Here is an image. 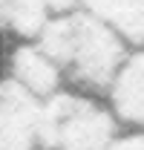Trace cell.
Segmentation results:
<instances>
[{"label": "cell", "instance_id": "cell-7", "mask_svg": "<svg viewBox=\"0 0 144 150\" xmlns=\"http://www.w3.org/2000/svg\"><path fill=\"white\" fill-rule=\"evenodd\" d=\"M49 20L46 0H6V29L20 40H37Z\"/></svg>", "mask_w": 144, "mask_h": 150}, {"label": "cell", "instance_id": "cell-10", "mask_svg": "<svg viewBox=\"0 0 144 150\" xmlns=\"http://www.w3.org/2000/svg\"><path fill=\"white\" fill-rule=\"evenodd\" d=\"M6 29V0H0V32Z\"/></svg>", "mask_w": 144, "mask_h": 150}, {"label": "cell", "instance_id": "cell-6", "mask_svg": "<svg viewBox=\"0 0 144 150\" xmlns=\"http://www.w3.org/2000/svg\"><path fill=\"white\" fill-rule=\"evenodd\" d=\"M84 12L112 26L130 46H144V0H81Z\"/></svg>", "mask_w": 144, "mask_h": 150}, {"label": "cell", "instance_id": "cell-9", "mask_svg": "<svg viewBox=\"0 0 144 150\" xmlns=\"http://www.w3.org/2000/svg\"><path fill=\"white\" fill-rule=\"evenodd\" d=\"M107 150H144V133H121Z\"/></svg>", "mask_w": 144, "mask_h": 150}, {"label": "cell", "instance_id": "cell-1", "mask_svg": "<svg viewBox=\"0 0 144 150\" xmlns=\"http://www.w3.org/2000/svg\"><path fill=\"white\" fill-rule=\"evenodd\" d=\"M35 43L64 69L75 93L95 98L107 93L112 75L133 49L112 26L84 9L66 18H52Z\"/></svg>", "mask_w": 144, "mask_h": 150}, {"label": "cell", "instance_id": "cell-3", "mask_svg": "<svg viewBox=\"0 0 144 150\" xmlns=\"http://www.w3.org/2000/svg\"><path fill=\"white\" fill-rule=\"evenodd\" d=\"M43 101L20 90L15 81H0V150H40Z\"/></svg>", "mask_w": 144, "mask_h": 150}, {"label": "cell", "instance_id": "cell-5", "mask_svg": "<svg viewBox=\"0 0 144 150\" xmlns=\"http://www.w3.org/2000/svg\"><path fill=\"white\" fill-rule=\"evenodd\" d=\"M9 81H15L20 90L35 95L37 101H49L66 87V75L64 69L46 55L35 40H20L18 46L9 52Z\"/></svg>", "mask_w": 144, "mask_h": 150}, {"label": "cell", "instance_id": "cell-4", "mask_svg": "<svg viewBox=\"0 0 144 150\" xmlns=\"http://www.w3.org/2000/svg\"><path fill=\"white\" fill-rule=\"evenodd\" d=\"M124 133H144V46H133L101 95Z\"/></svg>", "mask_w": 144, "mask_h": 150}, {"label": "cell", "instance_id": "cell-8", "mask_svg": "<svg viewBox=\"0 0 144 150\" xmlns=\"http://www.w3.org/2000/svg\"><path fill=\"white\" fill-rule=\"evenodd\" d=\"M46 6H49L52 18H66V15H75V12L84 9L81 0H46Z\"/></svg>", "mask_w": 144, "mask_h": 150}, {"label": "cell", "instance_id": "cell-2", "mask_svg": "<svg viewBox=\"0 0 144 150\" xmlns=\"http://www.w3.org/2000/svg\"><path fill=\"white\" fill-rule=\"evenodd\" d=\"M118 136V121L95 95L61 90L49 101H43V150H107Z\"/></svg>", "mask_w": 144, "mask_h": 150}]
</instances>
